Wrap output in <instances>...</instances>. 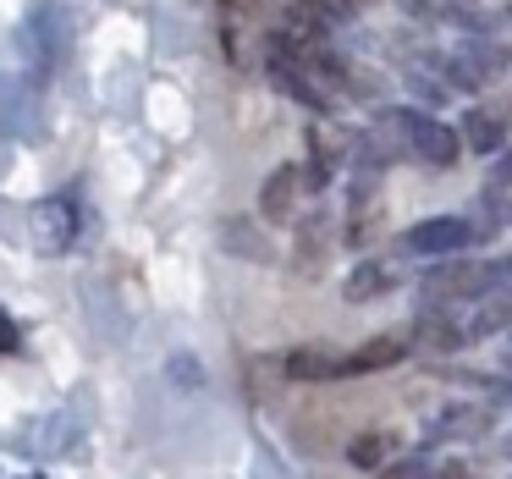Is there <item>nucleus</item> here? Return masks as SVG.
I'll return each mask as SVG.
<instances>
[{"label":"nucleus","mask_w":512,"mask_h":479,"mask_svg":"<svg viewBox=\"0 0 512 479\" xmlns=\"http://www.w3.org/2000/svg\"><path fill=\"white\" fill-rule=\"evenodd\" d=\"M380 127H386V133H402V149L419 155L424 166H452L457 149H463L452 127L435 122V116H424V111H386V116H380Z\"/></svg>","instance_id":"nucleus-1"},{"label":"nucleus","mask_w":512,"mask_h":479,"mask_svg":"<svg viewBox=\"0 0 512 479\" xmlns=\"http://www.w3.org/2000/svg\"><path fill=\"white\" fill-rule=\"evenodd\" d=\"M507 265H441L424 281V298H490L496 287H507Z\"/></svg>","instance_id":"nucleus-2"},{"label":"nucleus","mask_w":512,"mask_h":479,"mask_svg":"<svg viewBox=\"0 0 512 479\" xmlns=\"http://www.w3.org/2000/svg\"><path fill=\"white\" fill-rule=\"evenodd\" d=\"M34 243L45 248V254H61V248L78 243V204L72 199L34 204Z\"/></svg>","instance_id":"nucleus-3"},{"label":"nucleus","mask_w":512,"mask_h":479,"mask_svg":"<svg viewBox=\"0 0 512 479\" xmlns=\"http://www.w3.org/2000/svg\"><path fill=\"white\" fill-rule=\"evenodd\" d=\"M402 243H408L413 254H457V248L474 243V226L457 221V215H441V221H419Z\"/></svg>","instance_id":"nucleus-4"},{"label":"nucleus","mask_w":512,"mask_h":479,"mask_svg":"<svg viewBox=\"0 0 512 479\" xmlns=\"http://www.w3.org/2000/svg\"><path fill=\"white\" fill-rule=\"evenodd\" d=\"M402 353H408V336H375V342H364L358 353L342 358V375H369V369H386V364H397Z\"/></svg>","instance_id":"nucleus-5"},{"label":"nucleus","mask_w":512,"mask_h":479,"mask_svg":"<svg viewBox=\"0 0 512 479\" xmlns=\"http://www.w3.org/2000/svg\"><path fill=\"white\" fill-rule=\"evenodd\" d=\"M303 193V177H298V166H281L276 177L265 182V193H259V215L265 221H287L292 215V199Z\"/></svg>","instance_id":"nucleus-6"},{"label":"nucleus","mask_w":512,"mask_h":479,"mask_svg":"<svg viewBox=\"0 0 512 479\" xmlns=\"http://www.w3.org/2000/svg\"><path fill=\"white\" fill-rule=\"evenodd\" d=\"M463 138H468V149H479V155H496V149L507 144V122H501V111H468L463 116Z\"/></svg>","instance_id":"nucleus-7"},{"label":"nucleus","mask_w":512,"mask_h":479,"mask_svg":"<svg viewBox=\"0 0 512 479\" xmlns=\"http://www.w3.org/2000/svg\"><path fill=\"white\" fill-rule=\"evenodd\" d=\"M408 347H424V353H457V347H463V331H457L446 314H441V320H435V314H419Z\"/></svg>","instance_id":"nucleus-8"},{"label":"nucleus","mask_w":512,"mask_h":479,"mask_svg":"<svg viewBox=\"0 0 512 479\" xmlns=\"http://www.w3.org/2000/svg\"><path fill=\"white\" fill-rule=\"evenodd\" d=\"M386 287H397V270L391 265H358L342 292H347V303H364V298H380Z\"/></svg>","instance_id":"nucleus-9"},{"label":"nucleus","mask_w":512,"mask_h":479,"mask_svg":"<svg viewBox=\"0 0 512 479\" xmlns=\"http://www.w3.org/2000/svg\"><path fill=\"white\" fill-rule=\"evenodd\" d=\"M287 375L292 380H336L342 375V358L336 353H309V347H303V353L287 358Z\"/></svg>","instance_id":"nucleus-10"},{"label":"nucleus","mask_w":512,"mask_h":479,"mask_svg":"<svg viewBox=\"0 0 512 479\" xmlns=\"http://www.w3.org/2000/svg\"><path fill=\"white\" fill-rule=\"evenodd\" d=\"M358 0H298V23L309 28H331V23H347Z\"/></svg>","instance_id":"nucleus-11"},{"label":"nucleus","mask_w":512,"mask_h":479,"mask_svg":"<svg viewBox=\"0 0 512 479\" xmlns=\"http://www.w3.org/2000/svg\"><path fill=\"white\" fill-rule=\"evenodd\" d=\"M501 325H512V303L507 298L485 303V309H479V320L468 325V336H490V331H501Z\"/></svg>","instance_id":"nucleus-12"},{"label":"nucleus","mask_w":512,"mask_h":479,"mask_svg":"<svg viewBox=\"0 0 512 479\" xmlns=\"http://www.w3.org/2000/svg\"><path fill=\"white\" fill-rule=\"evenodd\" d=\"M347 457H353L358 468H375L380 457H386V435H358V441L347 446Z\"/></svg>","instance_id":"nucleus-13"},{"label":"nucleus","mask_w":512,"mask_h":479,"mask_svg":"<svg viewBox=\"0 0 512 479\" xmlns=\"http://www.w3.org/2000/svg\"><path fill=\"white\" fill-rule=\"evenodd\" d=\"M23 342V331H17V320L6 309H0V353H12V347Z\"/></svg>","instance_id":"nucleus-14"},{"label":"nucleus","mask_w":512,"mask_h":479,"mask_svg":"<svg viewBox=\"0 0 512 479\" xmlns=\"http://www.w3.org/2000/svg\"><path fill=\"white\" fill-rule=\"evenodd\" d=\"M435 479H474V468H468V463H441V468H435Z\"/></svg>","instance_id":"nucleus-15"},{"label":"nucleus","mask_w":512,"mask_h":479,"mask_svg":"<svg viewBox=\"0 0 512 479\" xmlns=\"http://www.w3.org/2000/svg\"><path fill=\"white\" fill-rule=\"evenodd\" d=\"M507 457H512V441H507Z\"/></svg>","instance_id":"nucleus-16"},{"label":"nucleus","mask_w":512,"mask_h":479,"mask_svg":"<svg viewBox=\"0 0 512 479\" xmlns=\"http://www.w3.org/2000/svg\"><path fill=\"white\" fill-rule=\"evenodd\" d=\"M507 17H512V12H507Z\"/></svg>","instance_id":"nucleus-17"}]
</instances>
